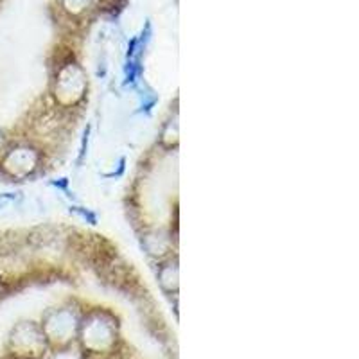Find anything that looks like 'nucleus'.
<instances>
[{"label": "nucleus", "instance_id": "f257e3e1", "mask_svg": "<svg viewBox=\"0 0 359 359\" xmlns=\"http://www.w3.org/2000/svg\"><path fill=\"white\" fill-rule=\"evenodd\" d=\"M85 88L86 81L81 69L70 65L60 72V78L56 81V97L62 104H74L83 97Z\"/></svg>", "mask_w": 359, "mask_h": 359}, {"label": "nucleus", "instance_id": "f03ea898", "mask_svg": "<svg viewBox=\"0 0 359 359\" xmlns=\"http://www.w3.org/2000/svg\"><path fill=\"white\" fill-rule=\"evenodd\" d=\"M38 163V153L33 147L29 146H18L4 156L2 168L8 175L17 176V178H24V176L31 175L36 169Z\"/></svg>", "mask_w": 359, "mask_h": 359}, {"label": "nucleus", "instance_id": "7ed1b4c3", "mask_svg": "<svg viewBox=\"0 0 359 359\" xmlns=\"http://www.w3.org/2000/svg\"><path fill=\"white\" fill-rule=\"evenodd\" d=\"M160 282H162V286L165 287L168 286V282H171V290L175 287L176 290V284H178V268H176V264H165L162 266V269H160Z\"/></svg>", "mask_w": 359, "mask_h": 359}, {"label": "nucleus", "instance_id": "20e7f679", "mask_svg": "<svg viewBox=\"0 0 359 359\" xmlns=\"http://www.w3.org/2000/svg\"><path fill=\"white\" fill-rule=\"evenodd\" d=\"M74 212H78L79 216H83L85 219L90 221V224H95V221H97V217H95V214H92L90 210H83L81 207H74Z\"/></svg>", "mask_w": 359, "mask_h": 359}, {"label": "nucleus", "instance_id": "39448f33", "mask_svg": "<svg viewBox=\"0 0 359 359\" xmlns=\"http://www.w3.org/2000/svg\"><path fill=\"white\" fill-rule=\"evenodd\" d=\"M88 130L85 131V135H83V142H81V151H79V162H81L83 158H85L86 155V147H88Z\"/></svg>", "mask_w": 359, "mask_h": 359}, {"label": "nucleus", "instance_id": "423d86ee", "mask_svg": "<svg viewBox=\"0 0 359 359\" xmlns=\"http://www.w3.org/2000/svg\"><path fill=\"white\" fill-rule=\"evenodd\" d=\"M2 142H4V139H2V133H0V147H2Z\"/></svg>", "mask_w": 359, "mask_h": 359}]
</instances>
